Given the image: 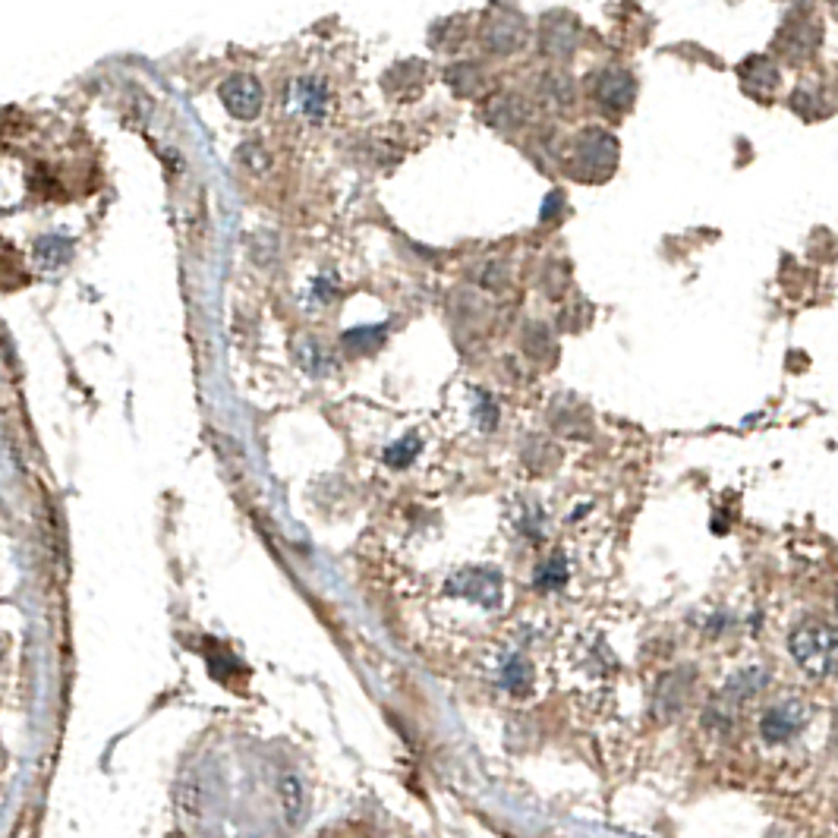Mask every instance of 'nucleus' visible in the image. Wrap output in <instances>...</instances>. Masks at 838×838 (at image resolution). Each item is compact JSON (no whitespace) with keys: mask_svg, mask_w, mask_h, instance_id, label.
I'll return each mask as SVG.
<instances>
[{"mask_svg":"<svg viewBox=\"0 0 838 838\" xmlns=\"http://www.w3.org/2000/svg\"><path fill=\"white\" fill-rule=\"evenodd\" d=\"M687 694H691V681L684 677V672L662 677L659 687H655V713L662 718L675 716V713H681V706L687 703Z\"/></svg>","mask_w":838,"mask_h":838,"instance_id":"10","label":"nucleus"},{"mask_svg":"<svg viewBox=\"0 0 838 838\" xmlns=\"http://www.w3.org/2000/svg\"><path fill=\"white\" fill-rule=\"evenodd\" d=\"M382 328L379 331H372V328H363V331H350V334H344V344H348L350 350H360V353H366V350L372 348H379L382 344Z\"/></svg>","mask_w":838,"mask_h":838,"instance_id":"14","label":"nucleus"},{"mask_svg":"<svg viewBox=\"0 0 838 838\" xmlns=\"http://www.w3.org/2000/svg\"><path fill=\"white\" fill-rule=\"evenodd\" d=\"M221 102L234 117H256L262 107V85L252 76H230L221 85Z\"/></svg>","mask_w":838,"mask_h":838,"instance_id":"6","label":"nucleus"},{"mask_svg":"<svg viewBox=\"0 0 838 838\" xmlns=\"http://www.w3.org/2000/svg\"><path fill=\"white\" fill-rule=\"evenodd\" d=\"M448 590L454 596H464L476 606H483V609H498L501 606V577L495 571H486V568L457 573L451 580Z\"/></svg>","mask_w":838,"mask_h":838,"instance_id":"4","label":"nucleus"},{"mask_svg":"<svg viewBox=\"0 0 838 838\" xmlns=\"http://www.w3.org/2000/svg\"><path fill=\"white\" fill-rule=\"evenodd\" d=\"M580 162L590 164L593 174H609L614 167V158H618V143H614L609 133L602 130H590L580 136Z\"/></svg>","mask_w":838,"mask_h":838,"instance_id":"8","label":"nucleus"},{"mask_svg":"<svg viewBox=\"0 0 838 838\" xmlns=\"http://www.w3.org/2000/svg\"><path fill=\"white\" fill-rule=\"evenodd\" d=\"M413 451H416V438H407V445H394V448L389 451V464H407L410 457H413Z\"/></svg>","mask_w":838,"mask_h":838,"instance_id":"15","label":"nucleus"},{"mask_svg":"<svg viewBox=\"0 0 838 838\" xmlns=\"http://www.w3.org/2000/svg\"><path fill=\"white\" fill-rule=\"evenodd\" d=\"M741 82L751 95L769 99L778 89V66L769 58H751L741 66Z\"/></svg>","mask_w":838,"mask_h":838,"instance_id":"9","label":"nucleus"},{"mask_svg":"<svg viewBox=\"0 0 838 838\" xmlns=\"http://www.w3.org/2000/svg\"><path fill=\"white\" fill-rule=\"evenodd\" d=\"M325 89L319 85V82L312 80H297L293 82V104L300 107V111H307L312 117H319L322 111H325Z\"/></svg>","mask_w":838,"mask_h":838,"instance_id":"12","label":"nucleus"},{"mask_svg":"<svg viewBox=\"0 0 838 838\" xmlns=\"http://www.w3.org/2000/svg\"><path fill=\"white\" fill-rule=\"evenodd\" d=\"M532 580H536L539 590H558V587H565V580H568V561H565L561 555H555V558L542 561V565L536 568Z\"/></svg>","mask_w":838,"mask_h":838,"instance_id":"13","label":"nucleus"},{"mask_svg":"<svg viewBox=\"0 0 838 838\" xmlns=\"http://www.w3.org/2000/svg\"><path fill=\"white\" fill-rule=\"evenodd\" d=\"M817 44H819V25L810 17H804L800 13V20H788L782 25V32H778V48H782V54L788 58L792 63L807 61V58H814L817 54Z\"/></svg>","mask_w":838,"mask_h":838,"instance_id":"5","label":"nucleus"},{"mask_svg":"<svg viewBox=\"0 0 838 838\" xmlns=\"http://www.w3.org/2000/svg\"><path fill=\"white\" fill-rule=\"evenodd\" d=\"M807 722H810V706L798 696H788V700L773 703L759 716V735L766 744H788L807 728Z\"/></svg>","mask_w":838,"mask_h":838,"instance_id":"2","label":"nucleus"},{"mask_svg":"<svg viewBox=\"0 0 838 838\" xmlns=\"http://www.w3.org/2000/svg\"><path fill=\"white\" fill-rule=\"evenodd\" d=\"M278 800H281V810L290 826H297L300 819L307 817V795H303V782L297 776L281 778V788H278Z\"/></svg>","mask_w":838,"mask_h":838,"instance_id":"11","label":"nucleus"},{"mask_svg":"<svg viewBox=\"0 0 838 838\" xmlns=\"http://www.w3.org/2000/svg\"><path fill=\"white\" fill-rule=\"evenodd\" d=\"M596 99H599V104H606L609 111H624V107H631V102H634V80H631V73H624V70H606V73H599V80H596Z\"/></svg>","mask_w":838,"mask_h":838,"instance_id":"7","label":"nucleus"},{"mask_svg":"<svg viewBox=\"0 0 838 838\" xmlns=\"http://www.w3.org/2000/svg\"><path fill=\"white\" fill-rule=\"evenodd\" d=\"M792 659L804 675L826 681L838 675V624L826 618H807L788 637Z\"/></svg>","mask_w":838,"mask_h":838,"instance_id":"1","label":"nucleus"},{"mask_svg":"<svg viewBox=\"0 0 838 838\" xmlns=\"http://www.w3.org/2000/svg\"><path fill=\"white\" fill-rule=\"evenodd\" d=\"M492 684L511 700H530L536 691V665L530 662V655L520 653V650L498 655Z\"/></svg>","mask_w":838,"mask_h":838,"instance_id":"3","label":"nucleus"}]
</instances>
